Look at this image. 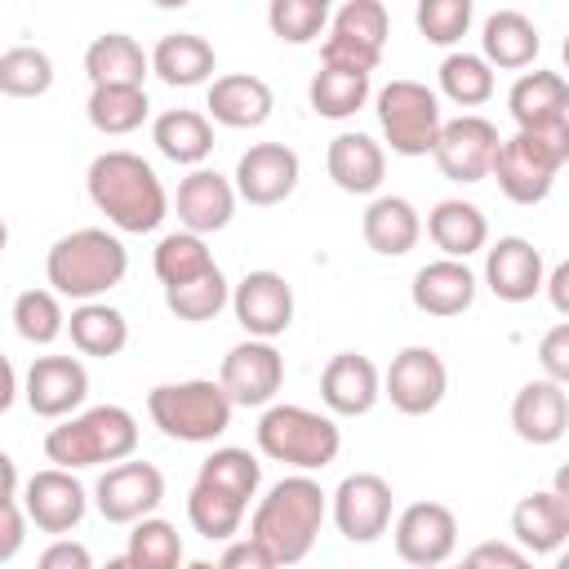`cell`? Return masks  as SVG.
<instances>
[{
    "instance_id": "1",
    "label": "cell",
    "mask_w": 569,
    "mask_h": 569,
    "mask_svg": "<svg viewBox=\"0 0 569 569\" xmlns=\"http://www.w3.org/2000/svg\"><path fill=\"white\" fill-rule=\"evenodd\" d=\"M84 191H89L93 209L124 236H147L169 213V196H164L156 169L138 151H124V147H111L89 160Z\"/></svg>"
},
{
    "instance_id": "2",
    "label": "cell",
    "mask_w": 569,
    "mask_h": 569,
    "mask_svg": "<svg viewBox=\"0 0 569 569\" xmlns=\"http://www.w3.org/2000/svg\"><path fill=\"white\" fill-rule=\"evenodd\" d=\"M325 511H329V493L311 476H284L267 489V498H258L253 520H249V538L276 565H298L311 556L320 525H325Z\"/></svg>"
},
{
    "instance_id": "3",
    "label": "cell",
    "mask_w": 569,
    "mask_h": 569,
    "mask_svg": "<svg viewBox=\"0 0 569 569\" xmlns=\"http://www.w3.org/2000/svg\"><path fill=\"white\" fill-rule=\"evenodd\" d=\"M124 271H129V249L107 227H80L71 236L53 240V249L44 258L49 289L58 298H76V302H98L107 289H116L124 280Z\"/></svg>"
},
{
    "instance_id": "4",
    "label": "cell",
    "mask_w": 569,
    "mask_h": 569,
    "mask_svg": "<svg viewBox=\"0 0 569 569\" xmlns=\"http://www.w3.org/2000/svg\"><path fill=\"white\" fill-rule=\"evenodd\" d=\"M138 449V418L124 405H93L84 413L62 418L44 436V458L62 471H84L102 462H124Z\"/></svg>"
},
{
    "instance_id": "5",
    "label": "cell",
    "mask_w": 569,
    "mask_h": 569,
    "mask_svg": "<svg viewBox=\"0 0 569 569\" xmlns=\"http://www.w3.org/2000/svg\"><path fill=\"white\" fill-rule=\"evenodd\" d=\"M569 160V124L556 129H516L498 142L489 173L498 178V191L511 204H542L556 187V173Z\"/></svg>"
},
{
    "instance_id": "6",
    "label": "cell",
    "mask_w": 569,
    "mask_h": 569,
    "mask_svg": "<svg viewBox=\"0 0 569 569\" xmlns=\"http://www.w3.org/2000/svg\"><path fill=\"white\" fill-rule=\"evenodd\" d=\"M231 400L213 378H187V382H160L147 391L151 422L182 445H209L231 427Z\"/></svg>"
},
{
    "instance_id": "7",
    "label": "cell",
    "mask_w": 569,
    "mask_h": 569,
    "mask_svg": "<svg viewBox=\"0 0 569 569\" xmlns=\"http://www.w3.org/2000/svg\"><path fill=\"white\" fill-rule=\"evenodd\" d=\"M258 449L271 462L298 467L307 476V471H320L338 458L342 431L329 413H316L302 405H267V413L258 418Z\"/></svg>"
},
{
    "instance_id": "8",
    "label": "cell",
    "mask_w": 569,
    "mask_h": 569,
    "mask_svg": "<svg viewBox=\"0 0 569 569\" xmlns=\"http://www.w3.org/2000/svg\"><path fill=\"white\" fill-rule=\"evenodd\" d=\"M373 111L396 156H431L436 133L445 124L436 89H427L422 80H391L378 89Z\"/></svg>"
},
{
    "instance_id": "9",
    "label": "cell",
    "mask_w": 569,
    "mask_h": 569,
    "mask_svg": "<svg viewBox=\"0 0 569 569\" xmlns=\"http://www.w3.org/2000/svg\"><path fill=\"white\" fill-rule=\"evenodd\" d=\"M382 44H387V9L378 0H347L338 13H329L320 67L369 76L382 62Z\"/></svg>"
},
{
    "instance_id": "10",
    "label": "cell",
    "mask_w": 569,
    "mask_h": 569,
    "mask_svg": "<svg viewBox=\"0 0 569 569\" xmlns=\"http://www.w3.org/2000/svg\"><path fill=\"white\" fill-rule=\"evenodd\" d=\"M498 142H502V138H498L493 120L467 111V116H453V120L440 124L436 147H431V160H436V169H440L449 182L471 187V182H485V178H489V164H493Z\"/></svg>"
},
{
    "instance_id": "11",
    "label": "cell",
    "mask_w": 569,
    "mask_h": 569,
    "mask_svg": "<svg viewBox=\"0 0 569 569\" xmlns=\"http://www.w3.org/2000/svg\"><path fill=\"white\" fill-rule=\"evenodd\" d=\"M164 502V476L156 462H116L93 485V507L107 525H138Z\"/></svg>"
},
{
    "instance_id": "12",
    "label": "cell",
    "mask_w": 569,
    "mask_h": 569,
    "mask_svg": "<svg viewBox=\"0 0 569 569\" xmlns=\"http://www.w3.org/2000/svg\"><path fill=\"white\" fill-rule=\"evenodd\" d=\"M445 391H449V369H445L440 351H431V347H405V351H396L391 365H387V373H382V396L405 418L431 413L445 400Z\"/></svg>"
},
{
    "instance_id": "13",
    "label": "cell",
    "mask_w": 569,
    "mask_h": 569,
    "mask_svg": "<svg viewBox=\"0 0 569 569\" xmlns=\"http://www.w3.org/2000/svg\"><path fill=\"white\" fill-rule=\"evenodd\" d=\"M396 556L413 569H440L458 547V516L445 502H409L396 516Z\"/></svg>"
},
{
    "instance_id": "14",
    "label": "cell",
    "mask_w": 569,
    "mask_h": 569,
    "mask_svg": "<svg viewBox=\"0 0 569 569\" xmlns=\"http://www.w3.org/2000/svg\"><path fill=\"white\" fill-rule=\"evenodd\" d=\"M280 382H284V356L258 338L236 342L218 365V387L227 391L231 405H244V409L271 405Z\"/></svg>"
},
{
    "instance_id": "15",
    "label": "cell",
    "mask_w": 569,
    "mask_h": 569,
    "mask_svg": "<svg viewBox=\"0 0 569 569\" xmlns=\"http://www.w3.org/2000/svg\"><path fill=\"white\" fill-rule=\"evenodd\" d=\"M329 511L347 542H378L391 529V485L378 471L342 476Z\"/></svg>"
},
{
    "instance_id": "16",
    "label": "cell",
    "mask_w": 569,
    "mask_h": 569,
    "mask_svg": "<svg viewBox=\"0 0 569 569\" xmlns=\"http://www.w3.org/2000/svg\"><path fill=\"white\" fill-rule=\"evenodd\" d=\"M511 533L525 556H551L569 542V471L556 476V489H533L511 507Z\"/></svg>"
},
{
    "instance_id": "17",
    "label": "cell",
    "mask_w": 569,
    "mask_h": 569,
    "mask_svg": "<svg viewBox=\"0 0 569 569\" xmlns=\"http://www.w3.org/2000/svg\"><path fill=\"white\" fill-rule=\"evenodd\" d=\"M231 311L249 338L271 342L293 325V289L280 271H244L231 289Z\"/></svg>"
},
{
    "instance_id": "18",
    "label": "cell",
    "mask_w": 569,
    "mask_h": 569,
    "mask_svg": "<svg viewBox=\"0 0 569 569\" xmlns=\"http://www.w3.org/2000/svg\"><path fill=\"white\" fill-rule=\"evenodd\" d=\"M298 173H302V164H298V151L293 147H284V142H253L236 160L231 187H236V200H249L258 209H271V204H280V200L293 196Z\"/></svg>"
},
{
    "instance_id": "19",
    "label": "cell",
    "mask_w": 569,
    "mask_h": 569,
    "mask_svg": "<svg viewBox=\"0 0 569 569\" xmlns=\"http://www.w3.org/2000/svg\"><path fill=\"white\" fill-rule=\"evenodd\" d=\"M22 396H27V409L36 418H71L84 396H89V369L76 360V356H36L31 369H27V382H22Z\"/></svg>"
},
{
    "instance_id": "20",
    "label": "cell",
    "mask_w": 569,
    "mask_h": 569,
    "mask_svg": "<svg viewBox=\"0 0 569 569\" xmlns=\"http://www.w3.org/2000/svg\"><path fill=\"white\" fill-rule=\"evenodd\" d=\"M89 511V493L76 480V471L44 467L22 485V516L40 533H71Z\"/></svg>"
},
{
    "instance_id": "21",
    "label": "cell",
    "mask_w": 569,
    "mask_h": 569,
    "mask_svg": "<svg viewBox=\"0 0 569 569\" xmlns=\"http://www.w3.org/2000/svg\"><path fill=\"white\" fill-rule=\"evenodd\" d=\"M378 396H382V373L369 356H360V351L329 356V365L320 373V400H325L329 418L333 413L338 418H360L378 405Z\"/></svg>"
},
{
    "instance_id": "22",
    "label": "cell",
    "mask_w": 569,
    "mask_h": 569,
    "mask_svg": "<svg viewBox=\"0 0 569 569\" xmlns=\"http://www.w3.org/2000/svg\"><path fill=\"white\" fill-rule=\"evenodd\" d=\"M173 209H178V222L182 231L191 236H209V231H222L236 213V187L231 178H222L218 169H191L182 182H178V196H173Z\"/></svg>"
},
{
    "instance_id": "23",
    "label": "cell",
    "mask_w": 569,
    "mask_h": 569,
    "mask_svg": "<svg viewBox=\"0 0 569 569\" xmlns=\"http://www.w3.org/2000/svg\"><path fill=\"white\" fill-rule=\"evenodd\" d=\"M542 253L525 236H502L485 249V284L498 302H529L542 289Z\"/></svg>"
},
{
    "instance_id": "24",
    "label": "cell",
    "mask_w": 569,
    "mask_h": 569,
    "mask_svg": "<svg viewBox=\"0 0 569 569\" xmlns=\"http://www.w3.org/2000/svg\"><path fill=\"white\" fill-rule=\"evenodd\" d=\"M511 431L525 445H556L569 431V396L560 382L533 378L511 400Z\"/></svg>"
},
{
    "instance_id": "25",
    "label": "cell",
    "mask_w": 569,
    "mask_h": 569,
    "mask_svg": "<svg viewBox=\"0 0 569 569\" xmlns=\"http://www.w3.org/2000/svg\"><path fill=\"white\" fill-rule=\"evenodd\" d=\"M209 124H227V129H258L271 120V84L262 76H249V71H231V76H213L209 84Z\"/></svg>"
},
{
    "instance_id": "26",
    "label": "cell",
    "mask_w": 569,
    "mask_h": 569,
    "mask_svg": "<svg viewBox=\"0 0 569 569\" xmlns=\"http://www.w3.org/2000/svg\"><path fill=\"white\" fill-rule=\"evenodd\" d=\"M409 298L422 316H436V320H449V316H462L471 302H476V271L467 262H453V258H436L427 267L413 271V284H409Z\"/></svg>"
},
{
    "instance_id": "27",
    "label": "cell",
    "mask_w": 569,
    "mask_h": 569,
    "mask_svg": "<svg viewBox=\"0 0 569 569\" xmlns=\"http://www.w3.org/2000/svg\"><path fill=\"white\" fill-rule=\"evenodd\" d=\"M507 107H511V120L516 129H556V124H569V84L560 80V71H525L516 76L511 93H507Z\"/></svg>"
},
{
    "instance_id": "28",
    "label": "cell",
    "mask_w": 569,
    "mask_h": 569,
    "mask_svg": "<svg viewBox=\"0 0 569 569\" xmlns=\"http://www.w3.org/2000/svg\"><path fill=\"white\" fill-rule=\"evenodd\" d=\"M325 169L338 191L347 196H373L387 178V151L369 133H338L325 151Z\"/></svg>"
},
{
    "instance_id": "29",
    "label": "cell",
    "mask_w": 569,
    "mask_h": 569,
    "mask_svg": "<svg viewBox=\"0 0 569 569\" xmlns=\"http://www.w3.org/2000/svg\"><path fill=\"white\" fill-rule=\"evenodd\" d=\"M147 58H151V71L169 89H196V84L213 80V71H218L213 44L204 36H196V31H169V36H160Z\"/></svg>"
},
{
    "instance_id": "30",
    "label": "cell",
    "mask_w": 569,
    "mask_h": 569,
    "mask_svg": "<svg viewBox=\"0 0 569 569\" xmlns=\"http://www.w3.org/2000/svg\"><path fill=\"white\" fill-rule=\"evenodd\" d=\"M542 40H538V27L520 13V9H498L485 18L480 27V58L489 67H502V71H525L533 67Z\"/></svg>"
},
{
    "instance_id": "31",
    "label": "cell",
    "mask_w": 569,
    "mask_h": 569,
    "mask_svg": "<svg viewBox=\"0 0 569 569\" xmlns=\"http://www.w3.org/2000/svg\"><path fill=\"white\" fill-rule=\"evenodd\" d=\"M360 231H365V244L373 253L405 258L422 236V218L405 196H373L365 218H360Z\"/></svg>"
},
{
    "instance_id": "32",
    "label": "cell",
    "mask_w": 569,
    "mask_h": 569,
    "mask_svg": "<svg viewBox=\"0 0 569 569\" xmlns=\"http://www.w3.org/2000/svg\"><path fill=\"white\" fill-rule=\"evenodd\" d=\"M151 71V58L142 53V44L124 31H107L84 49V76L93 80V89L102 84H120V89H142Z\"/></svg>"
},
{
    "instance_id": "33",
    "label": "cell",
    "mask_w": 569,
    "mask_h": 569,
    "mask_svg": "<svg viewBox=\"0 0 569 569\" xmlns=\"http://www.w3.org/2000/svg\"><path fill=\"white\" fill-rule=\"evenodd\" d=\"M151 142L164 160L173 164H191L200 169L213 151V124L204 111H191V107H173V111H160L151 120Z\"/></svg>"
},
{
    "instance_id": "34",
    "label": "cell",
    "mask_w": 569,
    "mask_h": 569,
    "mask_svg": "<svg viewBox=\"0 0 569 569\" xmlns=\"http://www.w3.org/2000/svg\"><path fill=\"white\" fill-rule=\"evenodd\" d=\"M427 236L445 258L467 262L471 253H480L489 244V222H485L480 204H471V200H440L427 213Z\"/></svg>"
},
{
    "instance_id": "35",
    "label": "cell",
    "mask_w": 569,
    "mask_h": 569,
    "mask_svg": "<svg viewBox=\"0 0 569 569\" xmlns=\"http://www.w3.org/2000/svg\"><path fill=\"white\" fill-rule=\"evenodd\" d=\"M67 333H71V347L80 356L111 360L129 342V320H124V311H116L107 302H80L71 311V320H67Z\"/></svg>"
},
{
    "instance_id": "36",
    "label": "cell",
    "mask_w": 569,
    "mask_h": 569,
    "mask_svg": "<svg viewBox=\"0 0 569 569\" xmlns=\"http://www.w3.org/2000/svg\"><path fill=\"white\" fill-rule=\"evenodd\" d=\"M147 111H151L147 89H120V84H102V89H93L89 102H84L89 124H93L98 133H107V138H124V133L142 129Z\"/></svg>"
},
{
    "instance_id": "37",
    "label": "cell",
    "mask_w": 569,
    "mask_h": 569,
    "mask_svg": "<svg viewBox=\"0 0 569 569\" xmlns=\"http://www.w3.org/2000/svg\"><path fill=\"white\" fill-rule=\"evenodd\" d=\"M307 102L316 116L325 120H347L369 102V76L360 71H338V67H320L307 84Z\"/></svg>"
},
{
    "instance_id": "38",
    "label": "cell",
    "mask_w": 569,
    "mask_h": 569,
    "mask_svg": "<svg viewBox=\"0 0 569 569\" xmlns=\"http://www.w3.org/2000/svg\"><path fill=\"white\" fill-rule=\"evenodd\" d=\"M213 267H218V262H213L204 236H191V231H169V236L156 244V253H151V271H156V280H160L164 289L187 284V280H196V276H204V271H213Z\"/></svg>"
},
{
    "instance_id": "39",
    "label": "cell",
    "mask_w": 569,
    "mask_h": 569,
    "mask_svg": "<svg viewBox=\"0 0 569 569\" xmlns=\"http://www.w3.org/2000/svg\"><path fill=\"white\" fill-rule=\"evenodd\" d=\"M244 502H236L231 493H222V489H213V485H191V493H187V520H191V529L200 533V538H209V542H231V533H240V520H244Z\"/></svg>"
},
{
    "instance_id": "40",
    "label": "cell",
    "mask_w": 569,
    "mask_h": 569,
    "mask_svg": "<svg viewBox=\"0 0 569 569\" xmlns=\"http://www.w3.org/2000/svg\"><path fill=\"white\" fill-rule=\"evenodd\" d=\"M196 480H200V485H213V489H222V493H231L236 502L249 507V498H253L258 485H262V467H258V458H253L249 449L227 445V449H213V453L200 462Z\"/></svg>"
},
{
    "instance_id": "41",
    "label": "cell",
    "mask_w": 569,
    "mask_h": 569,
    "mask_svg": "<svg viewBox=\"0 0 569 569\" xmlns=\"http://www.w3.org/2000/svg\"><path fill=\"white\" fill-rule=\"evenodd\" d=\"M53 89V58L36 44H13L0 53V93L4 98H40Z\"/></svg>"
},
{
    "instance_id": "42",
    "label": "cell",
    "mask_w": 569,
    "mask_h": 569,
    "mask_svg": "<svg viewBox=\"0 0 569 569\" xmlns=\"http://www.w3.org/2000/svg\"><path fill=\"white\" fill-rule=\"evenodd\" d=\"M227 302H231V289H227L222 267H213V271H204V276H196V280H187V284L164 289V307H169L178 320H191V325L213 320Z\"/></svg>"
},
{
    "instance_id": "43",
    "label": "cell",
    "mask_w": 569,
    "mask_h": 569,
    "mask_svg": "<svg viewBox=\"0 0 569 569\" xmlns=\"http://www.w3.org/2000/svg\"><path fill=\"white\" fill-rule=\"evenodd\" d=\"M436 76H440V93L458 107H480L493 98V67L480 53H449Z\"/></svg>"
},
{
    "instance_id": "44",
    "label": "cell",
    "mask_w": 569,
    "mask_h": 569,
    "mask_svg": "<svg viewBox=\"0 0 569 569\" xmlns=\"http://www.w3.org/2000/svg\"><path fill=\"white\" fill-rule=\"evenodd\" d=\"M13 329L22 342L31 347H49L62 329H67V316H62V302L53 289H22L13 298Z\"/></svg>"
},
{
    "instance_id": "45",
    "label": "cell",
    "mask_w": 569,
    "mask_h": 569,
    "mask_svg": "<svg viewBox=\"0 0 569 569\" xmlns=\"http://www.w3.org/2000/svg\"><path fill=\"white\" fill-rule=\"evenodd\" d=\"M124 556H129L138 569H182V538H178V529H173L169 520L147 516V520L133 525Z\"/></svg>"
},
{
    "instance_id": "46",
    "label": "cell",
    "mask_w": 569,
    "mask_h": 569,
    "mask_svg": "<svg viewBox=\"0 0 569 569\" xmlns=\"http://www.w3.org/2000/svg\"><path fill=\"white\" fill-rule=\"evenodd\" d=\"M267 27L284 44H311L329 27V4L325 0H271Z\"/></svg>"
},
{
    "instance_id": "47",
    "label": "cell",
    "mask_w": 569,
    "mask_h": 569,
    "mask_svg": "<svg viewBox=\"0 0 569 569\" xmlns=\"http://www.w3.org/2000/svg\"><path fill=\"white\" fill-rule=\"evenodd\" d=\"M413 22L418 31L431 40V44H458L471 27V0H418L413 9Z\"/></svg>"
},
{
    "instance_id": "48",
    "label": "cell",
    "mask_w": 569,
    "mask_h": 569,
    "mask_svg": "<svg viewBox=\"0 0 569 569\" xmlns=\"http://www.w3.org/2000/svg\"><path fill=\"white\" fill-rule=\"evenodd\" d=\"M538 365H542V378L547 382H569V325H551L538 342Z\"/></svg>"
},
{
    "instance_id": "49",
    "label": "cell",
    "mask_w": 569,
    "mask_h": 569,
    "mask_svg": "<svg viewBox=\"0 0 569 569\" xmlns=\"http://www.w3.org/2000/svg\"><path fill=\"white\" fill-rule=\"evenodd\" d=\"M462 569H533V556H525L511 542H476L467 551Z\"/></svg>"
},
{
    "instance_id": "50",
    "label": "cell",
    "mask_w": 569,
    "mask_h": 569,
    "mask_svg": "<svg viewBox=\"0 0 569 569\" xmlns=\"http://www.w3.org/2000/svg\"><path fill=\"white\" fill-rule=\"evenodd\" d=\"M36 569H98V565H93V556H89L84 542H76V538H53V542L40 551Z\"/></svg>"
},
{
    "instance_id": "51",
    "label": "cell",
    "mask_w": 569,
    "mask_h": 569,
    "mask_svg": "<svg viewBox=\"0 0 569 569\" xmlns=\"http://www.w3.org/2000/svg\"><path fill=\"white\" fill-rule=\"evenodd\" d=\"M22 542H27V516L18 502H9V507H0V565L13 560L22 551Z\"/></svg>"
},
{
    "instance_id": "52",
    "label": "cell",
    "mask_w": 569,
    "mask_h": 569,
    "mask_svg": "<svg viewBox=\"0 0 569 569\" xmlns=\"http://www.w3.org/2000/svg\"><path fill=\"white\" fill-rule=\"evenodd\" d=\"M218 569H280V565H276L253 538H240V542H227Z\"/></svg>"
},
{
    "instance_id": "53",
    "label": "cell",
    "mask_w": 569,
    "mask_h": 569,
    "mask_svg": "<svg viewBox=\"0 0 569 569\" xmlns=\"http://www.w3.org/2000/svg\"><path fill=\"white\" fill-rule=\"evenodd\" d=\"M542 284L551 289V307H556L560 316H569V262H560L551 276H542Z\"/></svg>"
},
{
    "instance_id": "54",
    "label": "cell",
    "mask_w": 569,
    "mask_h": 569,
    "mask_svg": "<svg viewBox=\"0 0 569 569\" xmlns=\"http://www.w3.org/2000/svg\"><path fill=\"white\" fill-rule=\"evenodd\" d=\"M18 498V462L0 449V507H9Z\"/></svg>"
},
{
    "instance_id": "55",
    "label": "cell",
    "mask_w": 569,
    "mask_h": 569,
    "mask_svg": "<svg viewBox=\"0 0 569 569\" xmlns=\"http://www.w3.org/2000/svg\"><path fill=\"white\" fill-rule=\"evenodd\" d=\"M13 400H18V373H13L9 356H0V413H4Z\"/></svg>"
},
{
    "instance_id": "56",
    "label": "cell",
    "mask_w": 569,
    "mask_h": 569,
    "mask_svg": "<svg viewBox=\"0 0 569 569\" xmlns=\"http://www.w3.org/2000/svg\"><path fill=\"white\" fill-rule=\"evenodd\" d=\"M102 569H138V565H133V560H129V556H111V560H107V565H102Z\"/></svg>"
},
{
    "instance_id": "57",
    "label": "cell",
    "mask_w": 569,
    "mask_h": 569,
    "mask_svg": "<svg viewBox=\"0 0 569 569\" xmlns=\"http://www.w3.org/2000/svg\"><path fill=\"white\" fill-rule=\"evenodd\" d=\"M4 244H9V227H4V218H0V253H4Z\"/></svg>"
},
{
    "instance_id": "58",
    "label": "cell",
    "mask_w": 569,
    "mask_h": 569,
    "mask_svg": "<svg viewBox=\"0 0 569 569\" xmlns=\"http://www.w3.org/2000/svg\"><path fill=\"white\" fill-rule=\"evenodd\" d=\"M187 569H218V565H209V560H191Z\"/></svg>"
},
{
    "instance_id": "59",
    "label": "cell",
    "mask_w": 569,
    "mask_h": 569,
    "mask_svg": "<svg viewBox=\"0 0 569 569\" xmlns=\"http://www.w3.org/2000/svg\"><path fill=\"white\" fill-rule=\"evenodd\" d=\"M556 569H569V560H565V556H560V560H556Z\"/></svg>"
},
{
    "instance_id": "60",
    "label": "cell",
    "mask_w": 569,
    "mask_h": 569,
    "mask_svg": "<svg viewBox=\"0 0 569 569\" xmlns=\"http://www.w3.org/2000/svg\"><path fill=\"white\" fill-rule=\"evenodd\" d=\"M453 569H462V565H453Z\"/></svg>"
}]
</instances>
